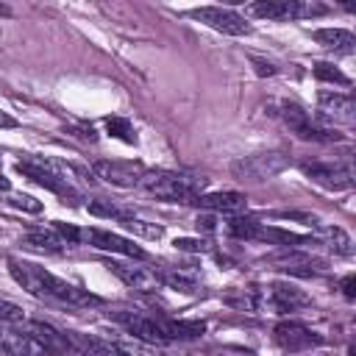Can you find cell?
I'll return each mask as SVG.
<instances>
[{
  "label": "cell",
  "mask_w": 356,
  "mask_h": 356,
  "mask_svg": "<svg viewBox=\"0 0 356 356\" xmlns=\"http://www.w3.org/2000/svg\"><path fill=\"white\" fill-rule=\"evenodd\" d=\"M300 170L312 184L328 192H342L353 186V170L345 161H303Z\"/></svg>",
  "instance_id": "9c48e42d"
},
{
  "label": "cell",
  "mask_w": 356,
  "mask_h": 356,
  "mask_svg": "<svg viewBox=\"0 0 356 356\" xmlns=\"http://www.w3.org/2000/svg\"><path fill=\"white\" fill-rule=\"evenodd\" d=\"M228 234L236 239H253V242H267V245H278V248H300V245H314L312 236L306 234H295L278 225H267L259 222L253 217H234L228 222Z\"/></svg>",
  "instance_id": "277c9868"
},
{
  "label": "cell",
  "mask_w": 356,
  "mask_h": 356,
  "mask_svg": "<svg viewBox=\"0 0 356 356\" xmlns=\"http://www.w3.org/2000/svg\"><path fill=\"white\" fill-rule=\"evenodd\" d=\"M0 17H11V8H8L3 0H0Z\"/></svg>",
  "instance_id": "8d00e7d4"
},
{
  "label": "cell",
  "mask_w": 356,
  "mask_h": 356,
  "mask_svg": "<svg viewBox=\"0 0 356 356\" xmlns=\"http://www.w3.org/2000/svg\"><path fill=\"white\" fill-rule=\"evenodd\" d=\"M0 320L3 323H22L25 320V312H22V306L0 298Z\"/></svg>",
  "instance_id": "83f0119b"
},
{
  "label": "cell",
  "mask_w": 356,
  "mask_h": 356,
  "mask_svg": "<svg viewBox=\"0 0 356 356\" xmlns=\"http://www.w3.org/2000/svg\"><path fill=\"white\" fill-rule=\"evenodd\" d=\"M78 242H89V245L97 248V250L120 253V256H128V259H145V256H147L139 245H134V239L120 236V234L106 231V228H81V231H78Z\"/></svg>",
  "instance_id": "4fadbf2b"
},
{
  "label": "cell",
  "mask_w": 356,
  "mask_h": 356,
  "mask_svg": "<svg viewBox=\"0 0 356 356\" xmlns=\"http://www.w3.org/2000/svg\"><path fill=\"white\" fill-rule=\"evenodd\" d=\"M172 245H175V250H186V253H203L206 250V242L203 239H186V236H181Z\"/></svg>",
  "instance_id": "f546056e"
},
{
  "label": "cell",
  "mask_w": 356,
  "mask_h": 356,
  "mask_svg": "<svg viewBox=\"0 0 356 356\" xmlns=\"http://www.w3.org/2000/svg\"><path fill=\"white\" fill-rule=\"evenodd\" d=\"M120 225L128 231V234H136V236H145V239H161L164 236V228L161 225H156V222H145V220H139V217H125V220H120Z\"/></svg>",
  "instance_id": "7402d4cb"
},
{
  "label": "cell",
  "mask_w": 356,
  "mask_h": 356,
  "mask_svg": "<svg viewBox=\"0 0 356 356\" xmlns=\"http://www.w3.org/2000/svg\"><path fill=\"white\" fill-rule=\"evenodd\" d=\"M281 120H284V125L298 136V139H306V142H339L342 139V134H337L331 125H325L323 120H317V117H312L303 106H298V103H289V100H284V103H278V111H275Z\"/></svg>",
  "instance_id": "5b68a950"
},
{
  "label": "cell",
  "mask_w": 356,
  "mask_h": 356,
  "mask_svg": "<svg viewBox=\"0 0 356 356\" xmlns=\"http://www.w3.org/2000/svg\"><path fill=\"white\" fill-rule=\"evenodd\" d=\"M273 261H275V264H281L278 270H284V273H292V275H306V278L317 275V273L325 267L320 259H314V256H306V253H298V250H286V253L275 256Z\"/></svg>",
  "instance_id": "ac0fdd59"
},
{
  "label": "cell",
  "mask_w": 356,
  "mask_h": 356,
  "mask_svg": "<svg viewBox=\"0 0 356 356\" xmlns=\"http://www.w3.org/2000/svg\"><path fill=\"white\" fill-rule=\"evenodd\" d=\"M314 42L328 47V50H337V53H353L356 50V36L345 28H317L314 33Z\"/></svg>",
  "instance_id": "ffe728a7"
},
{
  "label": "cell",
  "mask_w": 356,
  "mask_h": 356,
  "mask_svg": "<svg viewBox=\"0 0 356 356\" xmlns=\"http://www.w3.org/2000/svg\"><path fill=\"white\" fill-rule=\"evenodd\" d=\"M342 8H348V11H353V6H356V0H337Z\"/></svg>",
  "instance_id": "e575fe53"
},
{
  "label": "cell",
  "mask_w": 356,
  "mask_h": 356,
  "mask_svg": "<svg viewBox=\"0 0 356 356\" xmlns=\"http://www.w3.org/2000/svg\"><path fill=\"white\" fill-rule=\"evenodd\" d=\"M312 72H314V78H320V81L339 83V86H350V78H348L339 67H334V64H328V61H317V64L312 67Z\"/></svg>",
  "instance_id": "cb8c5ba5"
},
{
  "label": "cell",
  "mask_w": 356,
  "mask_h": 356,
  "mask_svg": "<svg viewBox=\"0 0 356 356\" xmlns=\"http://www.w3.org/2000/svg\"><path fill=\"white\" fill-rule=\"evenodd\" d=\"M17 172L25 175L28 181H33V184H39V186L56 192L58 197H64V203H67V197H75V189H72L70 181L64 178L61 167H58L56 161H50V159L25 156L22 161H17Z\"/></svg>",
  "instance_id": "52a82bcc"
},
{
  "label": "cell",
  "mask_w": 356,
  "mask_h": 356,
  "mask_svg": "<svg viewBox=\"0 0 356 356\" xmlns=\"http://www.w3.org/2000/svg\"><path fill=\"white\" fill-rule=\"evenodd\" d=\"M217 3H220V6H242L245 0H217Z\"/></svg>",
  "instance_id": "d590c367"
},
{
  "label": "cell",
  "mask_w": 356,
  "mask_h": 356,
  "mask_svg": "<svg viewBox=\"0 0 356 356\" xmlns=\"http://www.w3.org/2000/svg\"><path fill=\"white\" fill-rule=\"evenodd\" d=\"M139 186H142L147 195L159 197V200H170V203H192V197L203 192L206 178H203V175H192V172L147 170Z\"/></svg>",
  "instance_id": "3957f363"
},
{
  "label": "cell",
  "mask_w": 356,
  "mask_h": 356,
  "mask_svg": "<svg viewBox=\"0 0 356 356\" xmlns=\"http://www.w3.org/2000/svg\"><path fill=\"white\" fill-rule=\"evenodd\" d=\"M106 128L114 139L125 142V145H136V134H134V125L125 120V117H108L106 120Z\"/></svg>",
  "instance_id": "d4e9b609"
},
{
  "label": "cell",
  "mask_w": 356,
  "mask_h": 356,
  "mask_svg": "<svg viewBox=\"0 0 356 356\" xmlns=\"http://www.w3.org/2000/svg\"><path fill=\"white\" fill-rule=\"evenodd\" d=\"M189 17L200 25L220 31V33H228V36H248L250 33V25L245 22V17H239L228 6H200V8H192Z\"/></svg>",
  "instance_id": "8fae6325"
},
{
  "label": "cell",
  "mask_w": 356,
  "mask_h": 356,
  "mask_svg": "<svg viewBox=\"0 0 356 356\" xmlns=\"http://www.w3.org/2000/svg\"><path fill=\"white\" fill-rule=\"evenodd\" d=\"M323 239L328 242V248H331L334 253H342V256H350V253H353V248H350V236H348L342 228H325Z\"/></svg>",
  "instance_id": "484cf974"
},
{
  "label": "cell",
  "mask_w": 356,
  "mask_h": 356,
  "mask_svg": "<svg viewBox=\"0 0 356 356\" xmlns=\"http://www.w3.org/2000/svg\"><path fill=\"white\" fill-rule=\"evenodd\" d=\"M86 209H89V214H95V217H106V220H114V222H120V220H125V217L134 214L131 209L117 206V203H111V200H89Z\"/></svg>",
  "instance_id": "44dd1931"
},
{
  "label": "cell",
  "mask_w": 356,
  "mask_h": 356,
  "mask_svg": "<svg viewBox=\"0 0 356 356\" xmlns=\"http://www.w3.org/2000/svg\"><path fill=\"white\" fill-rule=\"evenodd\" d=\"M11 189V184H8V178L3 175V170H0V192H8Z\"/></svg>",
  "instance_id": "836d02e7"
},
{
  "label": "cell",
  "mask_w": 356,
  "mask_h": 356,
  "mask_svg": "<svg viewBox=\"0 0 356 356\" xmlns=\"http://www.w3.org/2000/svg\"><path fill=\"white\" fill-rule=\"evenodd\" d=\"M342 295H345L348 300H353V298H356V275H353V273L342 278Z\"/></svg>",
  "instance_id": "4dcf8cb0"
},
{
  "label": "cell",
  "mask_w": 356,
  "mask_h": 356,
  "mask_svg": "<svg viewBox=\"0 0 356 356\" xmlns=\"http://www.w3.org/2000/svg\"><path fill=\"white\" fill-rule=\"evenodd\" d=\"M317 108H320V120H334V122H345V125H350L356 120V103L345 92L320 89L317 92Z\"/></svg>",
  "instance_id": "9a60e30c"
},
{
  "label": "cell",
  "mask_w": 356,
  "mask_h": 356,
  "mask_svg": "<svg viewBox=\"0 0 356 356\" xmlns=\"http://www.w3.org/2000/svg\"><path fill=\"white\" fill-rule=\"evenodd\" d=\"M103 181L114 184V186H122V189H134L142 184L147 167L142 161H131V159H100L95 161L92 167Z\"/></svg>",
  "instance_id": "7c38bea8"
},
{
  "label": "cell",
  "mask_w": 356,
  "mask_h": 356,
  "mask_svg": "<svg viewBox=\"0 0 356 356\" xmlns=\"http://www.w3.org/2000/svg\"><path fill=\"white\" fill-rule=\"evenodd\" d=\"M303 306H312V298L289 281H275L270 286H261V312L286 314V312H298Z\"/></svg>",
  "instance_id": "30bf717a"
},
{
  "label": "cell",
  "mask_w": 356,
  "mask_h": 356,
  "mask_svg": "<svg viewBox=\"0 0 356 356\" xmlns=\"http://www.w3.org/2000/svg\"><path fill=\"white\" fill-rule=\"evenodd\" d=\"M253 64H256V72H259V75H275V72H278L273 64H267V61H261V58H253Z\"/></svg>",
  "instance_id": "1f68e13d"
},
{
  "label": "cell",
  "mask_w": 356,
  "mask_h": 356,
  "mask_svg": "<svg viewBox=\"0 0 356 356\" xmlns=\"http://www.w3.org/2000/svg\"><path fill=\"white\" fill-rule=\"evenodd\" d=\"M8 273L11 278L33 298H42V300H53L58 306H72V309H81V306H100V298L92 295L89 289H81L58 275H53L50 270L33 264V261H25V259H17L11 256L8 259Z\"/></svg>",
  "instance_id": "6da1fadb"
},
{
  "label": "cell",
  "mask_w": 356,
  "mask_h": 356,
  "mask_svg": "<svg viewBox=\"0 0 356 356\" xmlns=\"http://www.w3.org/2000/svg\"><path fill=\"white\" fill-rule=\"evenodd\" d=\"M0 128H17V120L3 108H0Z\"/></svg>",
  "instance_id": "d6a6232c"
},
{
  "label": "cell",
  "mask_w": 356,
  "mask_h": 356,
  "mask_svg": "<svg viewBox=\"0 0 356 356\" xmlns=\"http://www.w3.org/2000/svg\"><path fill=\"white\" fill-rule=\"evenodd\" d=\"M108 317L114 323H120L136 339L153 342V345H164V342H175V339H197L206 331V323H200V320H170V317L131 312V309H117Z\"/></svg>",
  "instance_id": "7a4b0ae2"
},
{
  "label": "cell",
  "mask_w": 356,
  "mask_h": 356,
  "mask_svg": "<svg viewBox=\"0 0 356 356\" xmlns=\"http://www.w3.org/2000/svg\"><path fill=\"white\" fill-rule=\"evenodd\" d=\"M250 14L259 19H306L325 14V6L312 0H253Z\"/></svg>",
  "instance_id": "ba28073f"
},
{
  "label": "cell",
  "mask_w": 356,
  "mask_h": 356,
  "mask_svg": "<svg viewBox=\"0 0 356 356\" xmlns=\"http://www.w3.org/2000/svg\"><path fill=\"white\" fill-rule=\"evenodd\" d=\"M195 206L206 211H220V214H239L248 209V197L242 192H200L192 197Z\"/></svg>",
  "instance_id": "e0dca14e"
},
{
  "label": "cell",
  "mask_w": 356,
  "mask_h": 356,
  "mask_svg": "<svg viewBox=\"0 0 356 356\" xmlns=\"http://www.w3.org/2000/svg\"><path fill=\"white\" fill-rule=\"evenodd\" d=\"M159 281H161L164 286H170V289L186 292V295H195V292H197V281L189 278V275H184V273H178V270H161V273H159Z\"/></svg>",
  "instance_id": "603a6c76"
},
{
  "label": "cell",
  "mask_w": 356,
  "mask_h": 356,
  "mask_svg": "<svg viewBox=\"0 0 356 356\" xmlns=\"http://www.w3.org/2000/svg\"><path fill=\"white\" fill-rule=\"evenodd\" d=\"M286 164H289V159L281 150H261V153L239 156L236 161H231V175L245 184H261V181L278 175L281 170H286Z\"/></svg>",
  "instance_id": "8992f818"
},
{
  "label": "cell",
  "mask_w": 356,
  "mask_h": 356,
  "mask_svg": "<svg viewBox=\"0 0 356 356\" xmlns=\"http://www.w3.org/2000/svg\"><path fill=\"white\" fill-rule=\"evenodd\" d=\"M106 267H108L111 275H117V278H120L125 286H131V289H139V292H156V289L161 286L156 270L136 267V264H125V261H117V259H106Z\"/></svg>",
  "instance_id": "2e32d148"
},
{
  "label": "cell",
  "mask_w": 356,
  "mask_h": 356,
  "mask_svg": "<svg viewBox=\"0 0 356 356\" xmlns=\"http://www.w3.org/2000/svg\"><path fill=\"white\" fill-rule=\"evenodd\" d=\"M270 217H275V220H295V222H300L306 228H314L320 222V217L312 214V211H273Z\"/></svg>",
  "instance_id": "4316f807"
},
{
  "label": "cell",
  "mask_w": 356,
  "mask_h": 356,
  "mask_svg": "<svg viewBox=\"0 0 356 356\" xmlns=\"http://www.w3.org/2000/svg\"><path fill=\"white\" fill-rule=\"evenodd\" d=\"M273 334H275V342L284 350H309V348L323 345V337L314 334L309 325H303L298 320H281Z\"/></svg>",
  "instance_id": "5bb4252c"
},
{
  "label": "cell",
  "mask_w": 356,
  "mask_h": 356,
  "mask_svg": "<svg viewBox=\"0 0 356 356\" xmlns=\"http://www.w3.org/2000/svg\"><path fill=\"white\" fill-rule=\"evenodd\" d=\"M14 209H22V211H31V214H39L42 211V203L36 200V197H31V195H11V200H8Z\"/></svg>",
  "instance_id": "f1b7e54d"
},
{
  "label": "cell",
  "mask_w": 356,
  "mask_h": 356,
  "mask_svg": "<svg viewBox=\"0 0 356 356\" xmlns=\"http://www.w3.org/2000/svg\"><path fill=\"white\" fill-rule=\"evenodd\" d=\"M25 248H33L39 253H61L70 242L50 225V228H36V231H28L25 239H22Z\"/></svg>",
  "instance_id": "d6986e66"
}]
</instances>
